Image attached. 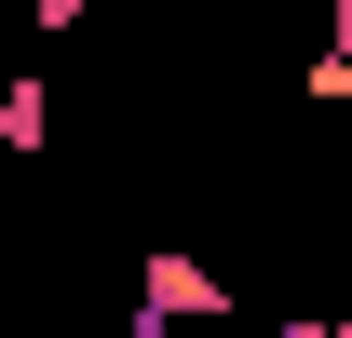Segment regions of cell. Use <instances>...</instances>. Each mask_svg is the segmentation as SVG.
Segmentation results:
<instances>
[{
    "label": "cell",
    "mask_w": 352,
    "mask_h": 338,
    "mask_svg": "<svg viewBox=\"0 0 352 338\" xmlns=\"http://www.w3.org/2000/svg\"><path fill=\"white\" fill-rule=\"evenodd\" d=\"M230 311H244V297H230V271L217 257H135V325H230Z\"/></svg>",
    "instance_id": "cell-1"
},
{
    "label": "cell",
    "mask_w": 352,
    "mask_h": 338,
    "mask_svg": "<svg viewBox=\"0 0 352 338\" xmlns=\"http://www.w3.org/2000/svg\"><path fill=\"white\" fill-rule=\"evenodd\" d=\"M41 135H54V82L14 68V82H0V149H41Z\"/></svg>",
    "instance_id": "cell-2"
},
{
    "label": "cell",
    "mask_w": 352,
    "mask_h": 338,
    "mask_svg": "<svg viewBox=\"0 0 352 338\" xmlns=\"http://www.w3.org/2000/svg\"><path fill=\"white\" fill-rule=\"evenodd\" d=\"M28 27H41V41H68V27H82V0H28Z\"/></svg>",
    "instance_id": "cell-3"
},
{
    "label": "cell",
    "mask_w": 352,
    "mask_h": 338,
    "mask_svg": "<svg viewBox=\"0 0 352 338\" xmlns=\"http://www.w3.org/2000/svg\"><path fill=\"white\" fill-rule=\"evenodd\" d=\"M258 338H352L339 311H298V325H258Z\"/></svg>",
    "instance_id": "cell-4"
},
{
    "label": "cell",
    "mask_w": 352,
    "mask_h": 338,
    "mask_svg": "<svg viewBox=\"0 0 352 338\" xmlns=\"http://www.w3.org/2000/svg\"><path fill=\"white\" fill-rule=\"evenodd\" d=\"M122 338H163V325H122Z\"/></svg>",
    "instance_id": "cell-5"
}]
</instances>
